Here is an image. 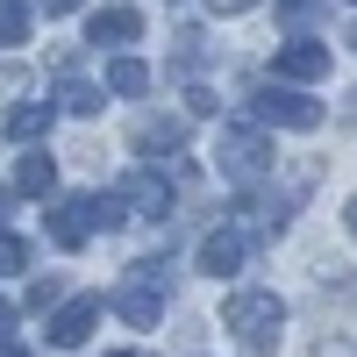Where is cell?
<instances>
[{
	"label": "cell",
	"instance_id": "cell-1",
	"mask_svg": "<svg viewBox=\"0 0 357 357\" xmlns=\"http://www.w3.org/2000/svg\"><path fill=\"white\" fill-rule=\"evenodd\" d=\"M122 215H129L122 193H65V200L43 215V229H50L57 250H79V243H93V236H107Z\"/></svg>",
	"mask_w": 357,
	"mask_h": 357
},
{
	"label": "cell",
	"instance_id": "cell-2",
	"mask_svg": "<svg viewBox=\"0 0 357 357\" xmlns=\"http://www.w3.org/2000/svg\"><path fill=\"white\" fill-rule=\"evenodd\" d=\"M222 329L243 343L250 357H272L279 336H286V301H279V293H264V286H243V293H229Z\"/></svg>",
	"mask_w": 357,
	"mask_h": 357
},
{
	"label": "cell",
	"instance_id": "cell-3",
	"mask_svg": "<svg viewBox=\"0 0 357 357\" xmlns=\"http://www.w3.org/2000/svg\"><path fill=\"white\" fill-rule=\"evenodd\" d=\"M215 165H222V178H236V186H264V178L279 172V151H272V136H264V129L236 122V129L215 136Z\"/></svg>",
	"mask_w": 357,
	"mask_h": 357
},
{
	"label": "cell",
	"instance_id": "cell-4",
	"mask_svg": "<svg viewBox=\"0 0 357 357\" xmlns=\"http://www.w3.org/2000/svg\"><path fill=\"white\" fill-rule=\"evenodd\" d=\"M321 100H307L301 86H264V93L250 100V122L257 129H293V136H307V129H321Z\"/></svg>",
	"mask_w": 357,
	"mask_h": 357
},
{
	"label": "cell",
	"instance_id": "cell-5",
	"mask_svg": "<svg viewBox=\"0 0 357 357\" xmlns=\"http://www.w3.org/2000/svg\"><path fill=\"white\" fill-rule=\"evenodd\" d=\"M158 272L165 264H129V279L114 286V314L129 321V329H158V314H165V286H158Z\"/></svg>",
	"mask_w": 357,
	"mask_h": 357
},
{
	"label": "cell",
	"instance_id": "cell-6",
	"mask_svg": "<svg viewBox=\"0 0 357 357\" xmlns=\"http://www.w3.org/2000/svg\"><path fill=\"white\" fill-rule=\"evenodd\" d=\"M93 329H100V293H72V301H65V307H57V314L43 321V343H57V350H79Z\"/></svg>",
	"mask_w": 357,
	"mask_h": 357
},
{
	"label": "cell",
	"instance_id": "cell-7",
	"mask_svg": "<svg viewBox=\"0 0 357 357\" xmlns=\"http://www.w3.org/2000/svg\"><path fill=\"white\" fill-rule=\"evenodd\" d=\"M272 79L279 86H314V79H329V43H307V36H293L272 50Z\"/></svg>",
	"mask_w": 357,
	"mask_h": 357
},
{
	"label": "cell",
	"instance_id": "cell-8",
	"mask_svg": "<svg viewBox=\"0 0 357 357\" xmlns=\"http://www.w3.org/2000/svg\"><path fill=\"white\" fill-rule=\"evenodd\" d=\"M250 243H257L250 229H207V236H200V272H207V279H229V272H243Z\"/></svg>",
	"mask_w": 357,
	"mask_h": 357
},
{
	"label": "cell",
	"instance_id": "cell-9",
	"mask_svg": "<svg viewBox=\"0 0 357 357\" xmlns=\"http://www.w3.org/2000/svg\"><path fill=\"white\" fill-rule=\"evenodd\" d=\"M114 193H122V200L136 207V215H165V207H172V178H158L151 165H143V172H129Z\"/></svg>",
	"mask_w": 357,
	"mask_h": 357
},
{
	"label": "cell",
	"instance_id": "cell-10",
	"mask_svg": "<svg viewBox=\"0 0 357 357\" xmlns=\"http://www.w3.org/2000/svg\"><path fill=\"white\" fill-rule=\"evenodd\" d=\"M100 86H107L114 100H143V93H151V86H158V72L143 65V57H114V65H107V79H100Z\"/></svg>",
	"mask_w": 357,
	"mask_h": 357
},
{
	"label": "cell",
	"instance_id": "cell-11",
	"mask_svg": "<svg viewBox=\"0 0 357 357\" xmlns=\"http://www.w3.org/2000/svg\"><path fill=\"white\" fill-rule=\"evenodd\" d=\"M136 36H143L136 8H100L93 22H86V43H136Z\"/></svg>",
	"mask_w": 357,
	"mask_h": 357
},
{
	"label": "cell",
	"instance_id": "cell-12",
	"mask_svg": "<svg viewBox=\"0 0 357 357\" xmlns=\"http://www.w3.org/2000/svg\"><path fill=\"white\" fill-rule=\"evenodd\" d=\"M50 122H57V100H22L8 114V143H36V136H50Z\"/></svg>",
	"mask_w": 357,
	"mask_h": 357
},
{
	"label": "cell",
	"instance_id": "cell-13",
	"mask_svg": "<svg viewBox=\"0 0 357 357\" xmlns=\"http://www.w3.org/2000/svg\"><path fill=\"white\" fill-rule=\"evenodd\" d=\"M100 93L107 86H86V79H57V114H100Z\"/></svg>",
	"mask_w": 357,
	"mask_h": 357
},
{
	"label": "cell",
	"instance_id": "cell-14",
	"mask_svg": "<svg viewBox=\"0 0 357 357\" xmlns=\"http://www.w3.org/2000/svg\"><path fill=\"white\" fill-rule=\"evenodd\" d=\"M50 186H57V165H50L43 151H36V158H22V165H15V193H50Z\"/></svg>",
	"mask_w": 357,
	"mask_h": 357
},
{
	"label": "cell",
	"instance_id": "cell-15",
	"mask_svg": "<svg viewBox=\"0 0 357 357\" xmlns=\"http://www.w3.org/2000/svg\"><path fill=\"white\" fill-rule=\"evenodd\" d=\"M178 136H186L178 122H143V129H136V143H143V151H172V158H178Z\"/></svg>",
	"mask_w": 357,
	"mask_h": 357
},
{
	"label": "cell",
	"instance_id": "cell-16",
	"mask_svg": "<svg viewBox=\"0 0 357 357\" xmlns=\"http://www.w3.org/2000/svg\"><path fill=\"white\" fill-rule=\"evenodd\" d=\"M22 36H29V8H22V0H0V50L22 43Z\"/></svg>",
	"mask_w": 357,
	"mask_h": 357
},
{
	"label": "cell",
	"instance_id": "cell-17",
	"mask_svg": "<svg viewBox=\"0 0 357 357\" xmlns=\"http://www.w3.org/2000/svg\"><path fill=\"white\" fill-rule=\"evenodd\" d=\"M15 272H29V243L0 229V279H15Z\"/></svg>",
	"mask_w": 357,
	"mask_h": 357
},
{
	"label": "cell",
	"instance_id": "cell-18",
	"mask_svg": "<svg viewBox=\"0 0 357 357\" xmlns=\"http://www.w3.org/2000/svg\"><path fill=\"white\" fill-rule=\"evenodd\" d=\"M29 307H36V314H43V307H50V314L65 307V301H57V279H36V286H29Z\"/></svg>",
	"mask_w": 357,
	"mask_h": 357
},
{
	"label": "cell",
	"instance_id": "cell-19",
	"mask_svg": "<svg viewBox=\"0 0 357 357\" xmlns=\"http://www.w3.org/2000/svg\"><path fill=\"white\" fill-rule=\"evenodd\" d=\"M207 8H215V15H250L257 0H207Z\"/></svg>",
	"mask_w": 357,
	"mask_h": 357
},
{
	"label": "cell",
	"instance_id": "cell-20",
	"mask_svg": "<svg viewBox=\"0 0 357 357\" xmlns=\"http://www.w3.org/2000/svg\"><path fill=\"white\" fill-rule=\"evenodd\" d=\"M79 8V0H43V15H72Z\"/></svg>",
	"mask_w": 357,
	"mask_h": 357
},
{
	"label": "cell",
	"instance_id": "cell-21",
	"mask_svg": "<svg viewBox=\"0 0 357 357\" xmlns=\"http://www.w3.org/2000/svg\"><path fill=\"white\" fill-rule=\"evenodd\" d=\"M0 357H36V350H22V343H8V336H0Z\"/></svg>",
	"mask_w": 357,
	"mask_h": 357
},
{
	"label": "cell",
	"instance_id": "cell-22",
	"mask_svg": "<svg viewBox=\"0 0 357 357\" xmlns=\"http://www.w3.org/2000/svg\"><path fill=\"white\" fill-rule=\"evenodd\" d=\"M343 229H350V236H357V200H343Z\"/></svg>",
	"mask_w": 357,
	"mask_h": 357
},
{
	"label": "cell",
	"instance_id": "cell-23",
	"mask_svg": "<svg viewBox=\"0 0 357 357\" xmlns=\"http://www.w3.org/2000/svg\"><path fill=\"white\" fill-rule=\"evenodd\" d=\"M8 329H15V307H8V301H0V336H8Z\"/></svg>",
	"mask_w": 357,
	"mask_h": 357
},
{
	"label": "cell",
	"instance_id": "cell-24",
	"mask_svg": "<svg viewBox=\"0 0 357 357\" xmlns=\"http://www.w3.org/2000/svg\"><path fill=\"white\" fill-rule=\"evenodd\" d=\"M8 207H15V186H0V222H8Z\"/></svg>",
	"mask_w": 357,
	"mask_h": 357
},
{
	"label": "cell",
	"instance_id": "cell-25",
	"mask_svg": "<svg viewBox=\"0 0 357 357\" xmlns=\"http://www.w3.org/2000/svg\"><path fill=\"white\" fill-rule=\"evenodd\" d=\"M286 15H293V22H301V15H307V0H286Z\"/></svg>",
	"mask_w": 357,
	"mask_h": 357
},
{
	"label": "cell",
	"instance_id": "cell-26",
	"mask_svg": "<svg viewBox=\"0 0 357 357\" xmlns=\"http://www.w3.org/2000/svg\"><path fill=\"white\" fill-rule=\"evenodd\" d=\"M107 357H143V350H107Z\"/></svg>",
	"mask_w": 357,
	"mask_h": 357
},
{
	"label": "cell",
	"instance_id": "cell-27",
	"mask_svg": "<svg viewBox=\"0 0 357 357\" xmlns=\"http://www.w3.org/2000/svg\"><path fill=\"white\" fill-rule=\"evenodd\" d=\"M350 50H357V29H350Z\"/></svg>",
	"mask_w": 357,
	"mask_h": 357
}]
</instances>
